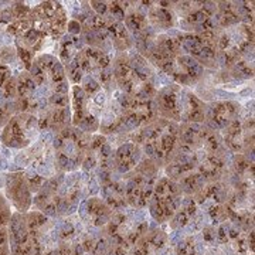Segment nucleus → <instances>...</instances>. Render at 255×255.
Wrapping results in <instances>:
<instances>
[{
  "label": "nucleus",
  "mask_w": 255,
  "mask_h": 255,
  "mask_svg": "<svg viewBox=\"0 0 255 255\" xmlns=\"http://www.w3.org/2000/svg\"><path fill=\"white\" fill-rule=\"evenodd\" d=\"M102 228L111 243V255H129L130 248L150 227L143 210L127 207L114 211L110 223Z\"/></svg>",
  "instance_id": "f257e3e1"
},
{
  "label": "nucleus",
  "mask_w": 255,
  "mask_h": 255,
  "mask_svg": "<svg viewBox=\"0 0 255 255\" xmlns=\"http://www.w3.org/2000/svg\"><path fill=\"white\" fill-rule=\"evenodd\" d=\"M91 136L75 127H68L55 135L53 147L55 150L54 166L60 173L75 172L82 166L87 150L91 146Z\"/></svg>",
  "instance_id": "f03ea898"
},
{
  "label": "nucleus",
  "mask_w": 255,
  "mask_h": 255,
  "mask_svg": "<svg viewBox=\"0 0 255 255\" xmlns=\"http://www.w3.org/2000/svg\"><path fill=\"white\" fill-rule=\"evenodd\" d=\"M183 194L179 183L170 180L169 177H159L155 184L147 210L157 224L169 223L182 204Z\"/></svg>",
  "instance_id": "7ed1b4c3"
},
{
  "label": "nucleus",
  "mask_w": 255,
  "mask_h": 255,
  "mask_svg": "<svg viewBox=\"0 0 255 255\" xmlns=\"http://www.w3.org/2000/svg\"><path fill=\"white\" fill-rule=\"evenodd\" d=\"M228 221L246 230H254V189L253 184H243L234 189L224 203Z\"/></svg>",
  "instance_id": "20e7f679"
},
{
  "label": "nucleus",
  "mask_w": 255,
  "mask_h": 255,
  "mask_svg": "<svg viewBox=\"0 0 255 255\" xmlns=\"http://www.w3.org/2000/svg\"><path fill=\"white\" fill-rule=\"evenodd\" d=\"M38 129V119L34 114H18L11 117L3 129L0 139L10 147H27Z\"/></svg>",
  "instance_id": "39448f33"
},
{
  "label": "nucleus",
  "mask_w": 255,
  "mask_h": 255,
  "mask_svg": "<svg viewBox=\"0 0 255 255\" xmlns=\"http://www.w3.org/2000/svg\"><path fill=\"white\" fill-rule=\"evenodd\" d=\"M122 179L125 180V197L128 207L135 210L147 209V203L150 200L159 176H146L136 170H132L130 173L124 174Z\"/></svg>",
  "instance_id": "423d86ee"
},
{
  "label": "nucleus",
  "mask_w": 255,
  "mask_h": 255,
  "mask_svg": "<svg viewBox=\"0 0 255 255\" xmlns=\"http://www.w3.org/2000/svg\"><path fill=\"white\" fill-rule=\"evenodd\" d=\"M241 105L234 101H214L206 105L204 125L213 130H223L241 117Z\"/></svg>",
  "instance_id": "0eeeda50"
},
{
  "label": "nucleus",
  "mask_w": 255,
  "mask_h": 255,
  "mask_svg": "<svg viewBox=\"0 0 255 255\" xmlns=\"http://www.w3.org/2000/svg\"><path fill=\"white\" fill-rule=\"evenodd\" d=\"M10 255H31L33 243L27 226V217L23 213H13L7 224Z\"/></svg>",
  "instance_id": "6e6552de"
},
{
  "label": "nucleus",
  "mask_w": 255,
  "mask_h": 255,
  "mask_svg": "<svg viewBox=\"0 0 255 255\" xmlns=\"http://www.w3.org/2000/svg\"><path fill=\"white\" fill-rule=\"evenodd\" d=\"M4 190L9 201L14 206V209L18 213L26 214L30 210V206L33 203L31 191L28 189L26 174L23 173H10L6 176Z\"/></svg>",
  "instance_id": "1a4fd4ad"
},
{
  "label": "nucleus",
  "mask_w": 255,
  "mask_h": 255,
  "mask_svg": "<svg viewBox=\"0 0 255 255\" xmlns=\"http://www.w3.org/2000/svg\"><path fill=\"white\" fill-rule=\"evenodd\" d=\"M114 211L107 206V203L98 197H90L80 203L78 216L87 227L102 228L105 227L112 219Z\"/></svg>",
  "instance_id": "9d476101"
},
{
  "label": "nucleus",
  "mask_w": 255,
  "mask_h": 255,
  "mask_svg": "<svg viewBox=\"0 0 255 255\" xmlns=\"http://www.w3.org/2000/svg\"><path fill=\"white\" fill-rule=\"evenodd\" d=\"M142 159L140 146L133 142H124L114 152V172L121 176L130 173Z\"/></svg>",
  "instance_id": "9b49d317"
},
{
  "label": "nucleus",
  "mask_w": 255,
  "mask_h": 255,
  "mask_svg": "<svg viewBox=\"0 0 255 255\" xmlns=\"http://www.w3.org/2000/svg\"><path fill=\"white\" fill-rule=\"evenodd\" d=\"M10 217H11V210H10L9 201L0 194V228H4L9 224Z\"/></svg>",
  "instance_id": "f8f14e48"
},
{
  "label": "nucleus",
  "mask_w": 255,
  "mask_h": 255,
  "mask_svg": "<svg viewBox=\"0 0 255 255\" xmlns=\"http://www.w3.org/2000/svg\"><path fill=\"white\" fill-rule=\"evenodd\" d=\"M16 46H17V53L18 55H20V58H21V61L24 63L26 68L30 70L31 63H33V55H34V53H33V51H30L28 48H26L23 44H20V43H17V41H16Z\"/></svg>",
  "instance_id": "ddd939ff"
},
{
  "label": "nucleus",
  "mask_w": 255,
  "mask_h": 255,
  "mask_svg": "<svg viewBox=\"0 0 255 255\" xmlns=\"http://www.w3.org/2000/svg\"><path fill=\"white\" fill-rule=\"evenodd\" d=\"M0 255H10L7 227L0 228Z\"/></svg>",
  "instance_id": "4468645a"
},
{
  "label": "nucleus",
  "mask_w": 255,
  "mask_h": 255,
  "mask_svg": "<svg viewBox=\"0 0 255 255\" xmlns=\"http://www.w3.org/2000/svg\"><path fill=\"white\" fill-rule=\"evenodd\" d=\"M250 255H253V254H250Z\"/></svg>",
  "instance_id": "2eb2a0df"
}]
</instances>
